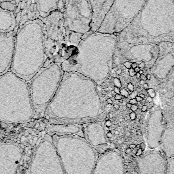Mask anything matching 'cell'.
<instances>
[{
	"label": "cell",
	"mask_w": 174,
	"mask_h": 174,
	"mask_svg": "<svg viewBox=\"0 0 174 174\" xmlns=\"http://www.w3.org/2000/svg\"><path fill=\"white\" fill-rule=\"evenodd\" d=\"M119 121L120 122H123L124 121V119H120V120H119Z\"/></svg>",
	"instance_id": "cell-59"
},
{
	"label": "cell",
	"mask_w": 174,
	"mask_h": 174,
	"mask_svg": "<svg viewBox=\"0 0 174 174\" xmlns=\"http://www.w3.org/2000/svg\"><path fill=\"white\" fill-rule=\"evenodd\" d=\"M92 5L93 16L91 24V31H97L109 10L114 0H90Z\"/></svg>",
	"instance_id": "cell-13"
},
{
	"label": "cell",
	"mask_w": 174,
	"mask_h": 174,
	"mask_svg": "<svg viewBox=\"0 0 174 174\" xmlns=\"http://www.w3.org/2000/svg\"><path fill=\"white\" fill-rule=\"evenodd\" d=\"M146 77H147V80H150L151 78V74H147V75H146Z\"/></svg>",
	"instance_id": "cell-43"
},
{
	"label": "cell",
	"mask_w": 174,
	"mask_h": 174,
	"mask_svg": "<svg viewBox=\"0 0 174 174\" xmlns=\"http://www.w3.org/2000/svg\"><path fill=\"white\" fill-rule=\"evenodd\" d=\"M124 97L121 95V94H116V95L115 96V98L116 100H120L121 99H123Z\"/></svg>",
	"instance_id": "cell-26"
},
{
	"label": "cell",
	"mask_w": 174,
	"mask_h": 174,
	"mask_svg": "<svg viewBox=\"0 0 174 174\" xmlns=\"http://www.w3.org/2000/svg\"><path fill=\"white\" fill-rule=\"evenodd\" d=\"M129 102L130 103H131V104H137V103L138 102L136 101L135 98V99H130V100L129 101Z\"/></svg>",
	"instance_id": "cell-30"
},
{
	"label": "cell",
	"mask_w": 174,
	"mask_h": 174,
	"mask_svg": "<svg viewBox=\"0 0 174 174\" xmlns=\"http://www.w3.org/2000/svg\"><path fill=\"white\" fill-rule=\"evenodd\" d=\"M136 132H137V134L138 135H142V131H141V130H140V129L137 130Z\"/></svg>",
	"instance_id": "cell-50"
},
{
	"label": "cell",
	"mask_w": 174,
	"mask_h": 174,
	"mask_svg": "<svg viewBox=\"0 0 174 174\" xmlns=\"http://www.w3.org/2000/svg\"><path fill=\"white\" fill-rule=\"evenodd\" d=\"M122 73V69H118L117 71H116V73L117 74H120Z\"/></svg>",
	"instance_id": "cell-47"
},
{
	"label": "cell",
	"mask_w": 174,
	"mask_h": 174,
	"mask_svg": "<svg viewBox=\"0 0 174 174\" xmlns=\"http://www.w3.org/2000/svg\"><path fill=\"white\" fill-rule=\"evenodd\" d=\"M159 145L165 158L169 159L174 157V132L167 135L160 140Z\"/></svg>",
	"instance_id": "cell-16"
},
{
	"label": "cell",
	"mask_w": 174,
	"mask_h": 174,
	"mask_svg": "<svg viewBox=\"0 0 174 174\" xmlns=\"http://www.w3.org/2000/svg\"><path fill=\"white\" fill-rule=\"evenodd\" d=\"M114 91H115V92L116 94H120V89L119 88L117 87H115L114 88Z\"/></svg>",
	"instance_id": "cell-31"
},
{
	"label": "cell",
	"mask_w": 174,
	"mask_h": 174,
	"mask_svg": "<svg viewBox=\"0 0 174 174\" xmlns=\"http://www.w3.org/2000/svg\"><path fill=\"white\" fill-rule=\"evenodd\" d=\"M139 123H140V124H143V120L142 119H139Z\"/></svg>",
	"instance_id": "cell-54"
},
{
	"label": "cell",
	"mask_w": 174,
	"mask_h": 174,
	"mask_svg": "<svg viewBox=\"0 0 174 174\" xmlns=\"http://www.w3.org/2000/svg\"><path fill=\"white\" fill-rule=\"evenodd\" d=\"M109 117L110 118H112L113 117V115L112 113H109Z\"/></svg>",
	"instance_id": "cell-52"
},
{
	"label": "cell",
	"mask_w": 174,
	"mask_h": 174,
	"mask_svg": "<svg viewBox=\"0 0 174 174\" xmlns=\"http://www.w3.org/2000/svg\"><path fill=\"white\" fill-rule=\"evenodd\" d=\"M33 115L30 88L12 71L0 76V119L9 124L25 123Z\"/></svg>",
	"instance_id": "cell-3"
},
{
	"label": "cell",
	"mask_w": 174,
	"mask_h": 174,
	"mask_svg": "<svg viewBox=\"0 0 174 174\" xmlns=\"http://www.w3.org/2000/svg\"><path fill=\"white\" fill-rule=\"evenodd\" d=\"M143 87L145 90H147L148 89H149V86H148V84H147V83H145L144 85H143Z\"/></svg>",
	"instance_id": "cell-42"
},
{
	"label": "cell",
	"mask_w": 174,
	"mask_h": 174,
	"mask_svg": "<svg viewBox=\"0 0 174 174\" xmlns=\"http://www.w3.org/2000/svg\"><path fill=\"white\" fill-rule=\"evenodd\" d=\"M141 80H145L146 81L147 80V77H146V76L144 75V74H142L140 75V78H139Z\"/></svg>",
	"instance_id": "cell-34"
},
{
	"label": "cell",
	"mask_w": 174,
	"mask_h": 174,
	"mask_svg": "<svg viewBox=\"0 0 174 174\" xmlns=\"http://www.w3.org/2000/svg\"><path fill=\"white\" fill-rule=\"evenodd\" d=\"M112 95H113V94H112L111 93H111H110L107 95H108V96L110 97H112Z\"/></svg>",
	"instance_id": "cell-58"
},
{
	"label": "cell",
	"mask_w": 174,
	"mask_h": 174,
	"mask_svg": "<svg viewBox=\"0 0 174 174\" xmlns=\"http://www.w3.org/2000/svg\"><path fill=\"white\" fill-rule=\"evenodd\" d=\"M16 4L17 3L14 1L1 2L0 3V7L2 8L3 9L14 12V11L16 9Z\"/></svg>",
	"instance_id": "cell-17"
},
{
	"label": "cell",
	"mask_w": 174,
	"mask_h": 174,
	"mask_svg": "<svg viewBox=\"0 0 174 174\" xmlns=\"http://www.w3.org/2000/svg\"><path fill=\"white\" fill-rule=\"evenodd\" d=\"M146 91L147 92V94L150 97H151L152 98H154L156 96L155 92L153 89L149 88L147 90H146Z\"/></svg>",
	"instance_id": "cell-19"
},
{
	"label": "cell",
	"mask_w": 174,
	"mask_h": 174,
	"mask_svg": "<svg viewBox=\"0 0 174 174\" xmlns=\"http://www.w3.org/2000/svg\"><path fill=\"white\" fill-rule=\"evenodd\" d=\"M129 117H130L131 120H135L136 118V115L134 112H132L130 114Z\"/></svg>",
	"instance_id": "cell-23"
},
{
	"label": "cell",
	"mask_w": 174,
	"mask_h": 174,
	"mask_svg": "<svg viewBox=\"0 0 174 174\" xmlns=\"http://www.w3.org/2000/svg\"><path fill=\"white\" fill-rule=\"evenodd\" d=\"M174 39V0H147L117 42H158Z\"/></svg>",
	"instance_id": "cell-1"
},
{
	"label": "cell",
	"mask_w": 174,
	"mask_h": 174,
	"mask_svg": "<svg viewBox=\"0 0 174 174\" xmlns=\"http://www.w3.org/2000/svg\"><path fill=\"white\" fill-rule=\"evenodd\" d=\"M143 74H144V75L146 76V75H147V74H148V72H147V71L146 70H144V73H143Z\"/></svg>",
	"instance_id": "cell-55"
},
{
	"label": "cell",
	"mask_w": 174,
	"mask_h": 174,
	"mask_svg": "<svg viewBox=\"0 0 174 174\" xmlns=\"http://www.w3.org/2000/svg\"><path fill=\"white\" fill-rule=\"evenodd\" d=\"M64 3L65 26L81 34L90 31L93 11L90 0H64Z\"/></svg>",
	"instance_id": "cell-6"
},
{
	"label": "cell",
	"mask_w": 174,
	"mask_h": 174,
	"mask_svg": "<svg viewBox=\"0 0 174 174\" xmlns=\"http://www.w3.org/2000/svg\"><path fill=\"white\" fill-rule=\"evenodd\" d=\"M140 75H141V74H140L139 72L136 73V74H135V76H136V78H140Z\"/></svg>",
	"instance_id": "cell-49"
},
{
	"label": "cell",
	"mask_w": 174,
	"mask_h": 174,
	"mask_svg": "<svg viewBox=\"0 0 174 174\" xmlns=\"http://www.w3.org/2000/svg\"><path fill=\"white\" fill-rule=\"evenodd\" d=\"M127 88L130 91H131V92H132V91H134L135 87H134V86L130 82V83H129L127 85Z\"/></svg>",
	"instance_id": "cell-27"
},
{
	"label": "cell",
	"mask_w": 174,
	"mask_h": 174,
	"mask_svg": "<svg viewBox=\"0 0 174 174\" xmlns=\"http://www.w3.org/2000/svg\"><path fill=\"white\" fill-rule=\"evenodd\" d=\"M120 94L125 98H128L129 95V92L125 89H123L120 90Z\"/></svg>",
	"instance_id": "cell-20"
},
{
	"label": "cell",
	"mask_w": 174,
	"mask_h": 174,
	"mask_svg": "<svg viewBox=\"0 0 174 174\" xmlns=\"http://www.w3.org/2000/svg\"><path fill=\"white\" fill-rule=\"evenodd\" d=\"M168 160L167 174H174V157Z\"/></svg>",
	"instance_id": "cell-18"
},
{
	"label": "cell",
	"mask_w": 174,
	"mask_h": 174,
	"mask_svg": "<svg viewBox=\"0 0 174 174\" xmlns=\"http://www.w3.org/2000/svg\"><path fill=\"white\" fill-rule=\"evenodd\" d=\"M134 70H135V72L136 73H137V72H139V71L140 70V68L139 67H138V66H137V67H136L135 69H134Z\"/></svg>",
	"instance_id": "cell-46"
},
{
	"label": "cell",
	"mask_w": 174,
	"mask_h": 174,
	"mask_svg": "<svg viewBox=\"0 0 174 174\" xmlns=\"http://www.w3.org/2000/svg\"><path fill=\"white\" fill-rule=\"evenodd\" d=\"M145 83H146V82H145V80H140V81H139V84H140V85H144Z\"/></svg>",
	"instance_id": "cell-48"
},
{
	"label": "cell",
	"mask_w": 174,
	"mask_h": 174,
	"mask_svg": "<svg viewBox=\"0 0 174 174\" xmlns=\"http://www.w3.org/2000/svg\"><path fill=\"white\" fill-rule=\"evenodd\" d=\"M16 26V19L14 12L0 7V33L12 32Z\"/></svg>",
	"instance_id": "cell-15"
},
{
	"label": "cell",
	"mask_w": 174,
	"mask_h": 174,
	"mask_svg": "<svg viewBox=\"0 0 174 174\" xmlns=\"http://www.w3.org/2000/svg\"><path fill=\"white\" fill-rule=\"evenodd\" d=\"M107 65H108V66L109 67H111L112 65H113V60L112 59L110 60L109 61H108V63H107Z\"/></svg>",
	"instance_id": "cell-36"
},
{
	"label": "cell",
	"mask_w": 174,
	"mask_h": 174,
	"mask_svg": "<svg viewBox=\"0 0 174 174\" xmlns=\"http://www.w3.org/2000/svg\"><path fill=\"white\" fill-rule=\"evenodd\" d=\"M137 63H135V62H134V63H132V65H131V68H132V69H135L136 67H137Z\"/></svg>",
	"instance_id": "cell-35"
},
{
	"label": "cell",
	"mask_w": 174,
	"mask_h": 174,
	"mask_svg": "<svg viewBox=\"0 0 174 174\" xmlns=\"http://www.w3.org/2000/svg\"><path fill=\"white\" fill-rule=\"evenodd\" d=\"M145 63L144 62H142L138 65V67H139L140 69H143L145 67Z\"/></svg>",
	"instance_id": "cell-29"
},
{
	"label": "cell",
	"mask_w": 174,
	"mask_h": 174,
	"mask_svg": "<svg viewBox=\"0 0 174 174\" xmlns=\"http://www.w3.org/2000/svg\"><path fill=\"white\" fill-rule=\"evenodd\" d=\"M113 107L116 110H119L120 109V106L117 104H115L113 105Z\"/></svg>",
	"instance_id": "cell-40"
},
{
	"label": "cell",
	"mask_w": 174,
	"mask_h": 174,
	"mask_svg": "<svg viewBox=\"0 0 174 174\" xmlns=\"http://www.w3.org/2000/svg\"><path fill=\"white\" fill-rule=\"evenodd\" d=\"M43 24L45 39L52 41H69L72 43L76 32L69 30L64 25L63 14L55 11L45 18H39Z\"/></svg>",
	"instance_id": "cell-8"
},
{
	"label": "cell",
	"mask_w": 174,
	"mask_h": 174,
	"mask_svg": "<svg viewBox=\"0 0 174 174\" xmlns=\"http://www.w3.org/2000/svg\"><path fill=\"white\" fill-rule=\"evenodd\" d=\"M146 103V100H145V99H143V100L140 101V104H141L142 105H145Z\"/></svg>",
	"instance_id": "cell-41"
},
{
	"label": "cell",
	"mask_w": 174,
	"mask_h": 174,
	"mask_svg": "<svg viewBox=\"0 0 174 174\" xmlns=\"http://www.w3.org/2000/svg\"><path fill=\"white\" fill-rule=\"evenodd\" d=\"M15 35L13 31L0 33V76L7 71L12 63Z\"/></svg>",
	"instance_id": "cell-12"
},
{
	"label": "cell",
	"mask_w": 174,
	"mask_h": 174,
	"mask_svg": "<svg viewBox=\"0 0 174 174\" xmlns=\"http://www.w3.org/2000/svg\"><path fill=\"white\" fill-rule=\"evenodd\" d=\"M126 106L127 108L130 109L131 107V106H132V104H131V103H130L129 102H127V104H126Z\"/></svg>",
	"instance_id": "cell-45"
},
{
	"label": "cell",
	"mask_w": 174,
	"mask_h": 174,
	"mask_svg": "<svg viewBox=\"0 0 174 174\" xmlns=\"http://www.w3.org/2000/svg\"><path fill=\"white\" fill-rule=\"evenodd\" d=\"M139 96L140 97H141V98H142L143 99H144V98H145V94H143V93L140 94Z\"/></svg>",
	"instance_id": "cell-51"
},
{
	"label": "cell",
	"mask_w": 174,
	"mask_h": 174,
	"mask_svg": "<svg viewBox=\"0 0 174 174\" xmlns=\"http://www.w3.org/2000/svg\"><path fill=\"white\" fill-rule=\"evenodd\" d=\"M39 18H45L55 11L63 12L64 0H36Z\"/></svg>",
	"instance_id": "cell-14"
},
{
	"label": "cell",
	"mask_w": 174,
	"mask_h": 174,
	"mask_svg": "<svg viewBox=\"0 0 174 174\" xmlns=\"http://www.w3.org/2000/svg\"><path fill=\"white\" fill-rule=\"evenodd\" d=\"M115 92V91H112V92H111V93L112 94H114Z\"/></svg>",
	"instance_id": "cell-60"
},
{
	"label": "cell",
	"mask_w": 174,
	"mask_h": 174,
	"mask_svg": "<svg viewBox=\"0 0 174 174\" xmlns=\"http://www.w3.org/2000/svg\"><path fill=\"white\" fill-rule=\"evenodd\" d=\"M44 41L43 24L40 19L22 24L15 36L11 71L25 80L34 76L43 61Z\"/></svg>",
	"instance_id": "cell-2"
},
{
	"label": "cell",
	"mask_w": 174,
	"mask_h": 174,
	"mask_svg": "<svg viewBox=\"0 0 174 174\" xmlns=\"http://www.w3.org/2000/svg\"><path fill=\"white\" fill-rule=\"evenodd\" d=\"M65 174H92L97 155L88 142L79 138L64 137L54 144Z\"/></svg>",
	"instance_id": "cell-4"
},
{
	"label": "cell",
	"mask_w": 174,
	"mask_h": 174,
	"mask_svg": "<svg viewBox=\"0 0 174 174\" xmlns=\"http://www.w3.org/2000/svg\"><path fill=\"white\" fill-rule=\"evenodd\" d=\"M121 123H119V125H121Z\"/></svg>",
	"instance_id": "cell-61"
},
{
	"label": "cell",
	"mask_w": 174,
	"mask_h": 174,
	"mask_svg": "<svg viewBox=\"0 0 174 174\" xmlns=\"http://www.w3.org/2000/svg\"><path fill=\"white\" fill-rule=\"evenodd\" d=\"M147 101L149 102V103H150V102H153V98L150 97V96H149L148 97H147Z\"/></svg>",
	"instance_id": "cell-37"
},
{
	"label": "cell",
	"mask_w": 174,
	"mask_h": 174,
	"mask_svg": "<svg viewBox=\"0 0 174 174\" xmlns=\"http://www.w3.org/2000/svg\"><path fill=\"white\" fill-rule=\"evenodd\" d=\"M147 0H114L99 29V32L117 36L141 11Z\"/></svg>",
	"instance_id": "cell-5"
},
{
	"label": "cell",
	"mask_w": 174,
	"mask_h": 174,
	"mask_svg": "<svg viewBox=\"0 0 174 174\" xmlns=\"http://www.w3.org/2000/svg\"><path fill=\"white\" fill-rule=\"evenodd\" d=\"M15 1L16 2V0H0V3L1 2H10V1ZM17 3V2H16Z\"/></svg>",
	"instance_id": "cell-44"
},
{
	"label": "cell",
	"mask_w": 174,
	"mask_h": 174,
	"mask_svg": "<svg viewBox=\"0 0 174 174\" xmlns=\"http://www.w3.org/2000/svg\"><path fill=\"white\" fill-rule=\"evenodd\" d=\"M139 74H143V73H144V70H143V69H140V70L139 71Z\"/></svg>",
	"instance_id": "cell-53"
},
{
	"label": "cell",
	"mask_w": 174,
	"mask_h": 174,
	"mask_svg": "<svg viewBox=\"0 0 174 174\" xmlns=\"http://www.w3.org/2000/svg\"><path fill=\"white\" fill-rule=\"evenodd\" d=\"M131 65H132V63L130 62H126L124 63V66L128 69L131 68Z\"/></svg>",
	"instance_id": "cell-24"
},
{
	"label": "cell",
	"mask_w": 174,
	"mask_h": 174,
	"mask_svg": "<svg viewBox=\"0 0 174 174\" xmlns=\"http://www.w3.org/2000/svg\"><path fill=\"white\" fill-rule=\"evenodd\" d=\"M137 96V91H132L130 94V97L131 99H135Z\"/></svg>",
	"instance_id": "cell-22"
},
{
	"label": "cell",
	"mask_w": 174,
	"mask_h": 174,
	"mask_svg": "<svg viewBox=\"0 0 174 174\" xmlns=\"http://www.w3.org/2000/svg\"><path fill=\"white\" fill-rule=\"evenodd\" d=\"M127 102H126V101H123V102H122V103H123V105H124V106H125V105H126V104H127Z\"/></svg>",
	"instance_id": "cell-56"
},
{
	"label": "cell",
	"mask_w": 174,
	"mask_h": 174,
	"mask_svg": "<svg viewBox=\"0 0 174 174\" xmlns=\"http://www.w3.org/2000/svg\"><path fill=\"white\" fill-rule=\"evenodd\" d=\"M147 110H148V106L146 105H144L142 106L141 108V111L142 112H145L147 111Z\"/></svg>",
	"instance_id": "cell-32"
},
{
	"label": "cell",
	"mask_w": 174,
	"mask_h": 174,
	"mask_svg": "<svg viewBox=\"0 0 174 174\" xmlns=\"http://www.w3.org/2000/svg\"><path fill=\"white\" fill-rule=\"evenodd\" d=\"M129 73L130 76L132 77H133L135 76V74H136V72H135V70L134 69H132V68L129 69Z\"/></svg>",
	"instance_id": "cell-25"
},
{
	"label": "cell",
	"mask_w": 174,
	"mask_h": 174,
	"mask_svg": "<svg viewBox=\"0 0 174 174\" xmlns=\"http://www.w3.org/2000/svg\"><path fill=\"white\" fill-rule=\"evenodd\" d=\"M30 174H65L55 146L50 140L44 139L39 145Z\"/></svg>",
	"instance_id": "cell-7"
},
{
	"label": "cell",
	"mask_w": 174,
	"mask_h": 174,
	"mask_svg": "<svg viewBox=\"0 0 174 174\" xmlns=\"http://www.w3.org/2000/svg\"><path fill=\"white\" fill-rule=\"evenodd\" d=\"M107 136H108V137H111L112 136V134H110V133H109L108 134H107Z\"/></svg>",
	"instance_id": "cell-57"
},
{
	"label": "cell",
	"mask_w": 174,
	"mask_h": 174,
	"mask_svg": "<svg viewBox=\"0 0 174 174\" xmlns=\"http://www.w3.org/2000/svg\"><path fill=\"white\" fill-rule=\"evenodd\" d=\"M124 160L119 153L109 151L97 159L92 174H124Z\"/></svg>",
	"instance_id": "cell-10"
},
{
	"label": "cell",
	"mask_w": 174,
	"mask_h": 174,
	"mask_svg": "<svg viewBox=\"0 0 174 174\" xmlns=\"http://www.w3.org/2000/svg\"><path fill=\"white\" fill-rule=\"evenodd\" d=\"M21 157L20 148L13 144L0 145V174H15Z\"/></svg>",
	"instance_id": "cell-11"
},
{
	"label": "cell",
	"mask_w": 174,
	"mask_h": 174,
	"mask_svg": "<svg viewBox=\"0 0 174 174\" xmlns=\"http://www.w3.org/2000/svg\"><path fill=\"white\" fill-rule=\"evenodd\" d=\"M130 109L131 110V111L132 112H135L138 109V108L137 105H136V104H132V106H131V107Z\"/></svg>",
	"instance_id": "cell-28"
},
{
	"label": "cell",
	"mask_w": 174,
	"mask_h": 174,
	"mask_svg": "<svg viewBox=\"0 0 174 174\" xmlns=\"http://www.w3.org/2000/svg\"><path fill=\"white\" fill-rule=\"evenodd\" d=\"M114 84L115 85L116 87H118L119 88H120L121 87V84L120 83V80L118 79V78H114Z\"/></svg>",
	"instance_id": "cell-21"
},
{
	"label": "cell",
	"mask_w": 174,
	"mask_h": 174,
	"mask_svg": "<svg viewBox=\"0 0 174 174\" xmlns=\"http://www.w3.org/2000/svg\"><path fill=\"white\" fill-rule=\"evenodd\" d=\"M105 125L107 126V127H110L112 125V122L110 120H107L105 121Z\"/></svg>",
	"instance_id": "cell-33"
},
{
	"label": "cell",
	"mask_w": 174,
	"mask_h": 174,
	"mask_svg": "<svg viewBox=\"0 0 174 174\" xmlns=\"http://www.w3.org/2000/svg\"><path fill=\"white\" fill-rule=\"evenodd\" d=\"M106 101H107V103H108L109 104H113V100H112L111 98L107 99Z\"/></svg>",
	"instance_id": "cell-39"
},
{
	"label": "cell",
	"mask_w": 174,
	"mask_h": 174,
	"mask_svg": "<svg viewBox=\"0 0 174 174\" xmlns=\"http://www.w3.org/2000/svg\"><path fill=\"white\" fill-rule=\"evenodd\" d=\"M135 99L136 100V101L137 102H140V101H142L143 100V98L140 97L139 96H137L136 97H135Z\"/></svg>",
	"instance_id": "cell-38"
},
{
	"label": "cell",
	"mask_w": 174,
	"mask_h": 174,
	"mask_svg": "<svg viewBox=\"0 0 174 174\" xmlns=\"http://www.w3.org/2000/svg\"><path fill=\"white\" fill-rule=\"evenodd\" d=\"M139 174H167L168 160L159 151H150L137 160Z\"/></svg>",
	"instance_id": "cell-9"
}]
</instances>
